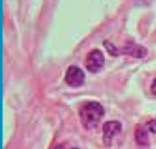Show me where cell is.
I'll return each instance as SVG.
<instances>
[{"instance_id": "obj_3", "label": "cell", "mask_w": 156, "mask_h": 149, "mask_svg": "<svg viewBox=\"0 0 156 149\" xmlns=\"http://www.w3.org/2000/svg\"><path fill=\"white\" fill-rule=\"evenodd\" d=\"M85 80V75L84 71L75 65H71L66 72H65V83L72 86V87H78L80 85H83Z\"/></svg>"}, {"instance_id": "obj_5", "label": "cell", "mask_w": 156, "mask_h": 149, "mask_svg": "<svg viewBox=\"0 0 156 149\" xmlns=\"http://www.w3.org/2000/svg\"><path fill=\"white\" fill-rule=\"evenodd\" d=\"M122 52L128 54V55L135 57V59H142L147 55L148 51L143 45L134 43V42H127L124 48H122Z\"/></svg>"}, {"instance_id": "obj_7", "label": "cell", "mask_w": 156, "mask_h": 149, "mask_svg": "<svg viewBox=\"0 0 156 149\" xmlns=\"http://www.w3.org/2000/svg\"><path fill=\"white\" fill-rule=\"evenodd\" d=\"M104 44H105V47H106V49H107V51L110 52L112 56H118V55H119V50H118V48L115 45H113L111 42H108V41H105Z\"/></svg>"}, {"instance_id": "obj_10", "label": "cell", "mask_w": 156, "mask_h": 149, "mask_svg": "<svg viewBox=\"0 0 156 149\" xmlns=\"http://www.w3.org/2000/svg\"><path fill=\"white\" fill-rule=\"evenodd\" d=\"M72 149H78V148H72Z\"/></svg>"}, {"instance_id": "obj_9", "label": "cell", "mask_w": 156, "mask_h": 149, "mask_svg": "<svg viewBox=\"0 0 156 149\" xmlns=\"http://www.w3.org/2000/svg\"><path fill=\"white\" fill-rule=\"evenodd\" d=\"M150 91H151V93L156 94V78L153 80V83L150 85Z\"/></svg>"}, {"instance_id": "obj_6", "label": "cell", "mask_w": 156, "mask_h": 149, "mask_svg": "<svg viewBox=\"0 0 156 149\" xmlns=\"http://www.w3.org/2000/svg\"><path fill=\"white\" fill-rule=\"evenodd\" d=\"M147 128L146 126H137L135 128V133H134V136H135V140L141 146H144V144H148V132H147Z\"/></svg>"}, {"instance_id": "obj_1", "label": "cell", "mask_w": 156, "mask_h": 149, "mask_svg": "<svg viewBox=\"0 0 156 149\" xmlns=\"http://www.w3.org/2000/svg\"><path fill=\"white\" fill-rule=\"evenodd\" d=\"M79 117L86 129H93L104 117V107L97 101H87L80 107Z\"/></svg>"}, {"instance_id": "obj_2", "label": "cell", "mask_w": 156, "mask_h": 149, "mask_svg": "<svg viewBox=\"0 0 156 149\" xmlns=\"http://www.w3.org/2000/svg\"><path fill=\"white\" fill-rule=\"evenodd\" d=\"M105 59L104 54L99 49H93L87 54L86 59H85V65L87 70L91 72H98L104 65Z\"/></svg>"}, {"instance_id": "obj_4", "label": "cell", "mask_w": 156, "mask_h": 149, "mask_svg": "<svg viewBox=\"0 0 156 149\" xmlns=\"http://www.w3.org/2000/svg\"><path fill=\"white\" fill-rule=\"evenodd\" d=\"M120 130H121V123L117 120H111V121L105 122L103 126L105 146H111V141H112L113 136L119 134Z\"/></svg>"}, {"instance_id": "obj_8", "label": "cell", "mask_w": 156, "mask_h": 149, "mask_svg": "<svg viewBox=\"0 0 156 149\" xmlns=\"http://www.w3.org/2000/svg\"><path fill=\"white\" fill-rule=\"evenodd\" d=\"M146 128L150 130L151 133H156V120H149L148 122L146 123Z\"/></svg>"}]
</instances>
